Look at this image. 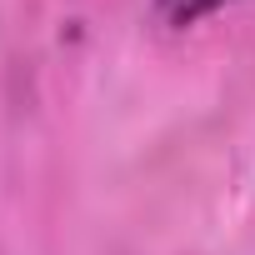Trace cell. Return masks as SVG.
Segmentation results:
<instances>
[{
	"mask_svg": "<svg viewBox=\"0 0 255 255\" xmlns=\"http://www.w3.org/2000/svg\"><path fill=\"white\" fill-rule=\"evenodd\" d=\"M230 0H155V20L170 25V30H190V25H200L205 15H215Z\"/></svg>",
	"mask_w": 255,
	"mask_h": 255,
	"instance_id": "cell-1",
	"label": "cell"
}]
</instances>
